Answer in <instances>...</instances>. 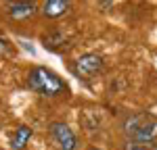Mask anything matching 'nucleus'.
<instances>
[{
	"label": "nucleus",
	"instance_id": "1",
	"mask_svg": "<svg viewBox=\"0 0 157 150\" xmlns=\"http://www.w3.org/2000/svg\"><path fill=\"white\" fill-rule=\"evenodd\" d=\"M121 131L130 142H153L157 138V117L151 112H134L121 121Z\"/></svg>",
	"mask_w": 157,
	"mask_h": 150
},
{
	"label": "nucleus",
	"instance_id": "2",
	"mask_svg": "<svg viewBox=\"0 0 157 150\" xmlns=\"http://www.w3.org/2000/svg\"><path fill=\"white\" fill-rule=\"evenodd\" d=\"M27 88L40 96L55 98V96H61L65 92V81L46 67H34L27 75Z\"/></svg>",
	"mask_w": 157,
	"mask_h": 150
},
{
	"label": "nucleus",
	"instance_id": "3",
	"mask_svg": "<svg viewBox=\"0 0 157 150\" xmlns=\"http://www.w3.org/2000/svg\"><path fill=\"white\" fill-rule=\"evenodd\" d=\"M103 69H105V61H103V56L97 54V52H86V54H82L75 61V65H73V73L78 75V77H82V79H90L94 75L103 73Z\"/></svg>",
	"mask_w": 157,
	"mask_h": 150
},
{
	"label": "nucleus",
	"instance_id": "4",
	"mask_svg": "<svg viewBox=\"0 0 157 150\" xmlns=\"http://www.w3.org/2000/svg\"><path fill=\"white\" fill-rule=\"evenodd\" d=\"M48 131H50V138L55 140V144H57L61 150H75L78 140H75L73 131L65 123L55 121V123H50V129H48Z\"/></svg>",
	"mask_w": 157,
	"mask_h": 150
},
{
	"label": "nucleus",
	"instance_id": "5",
	"mask_svg": "<svg viewBox=\"0 0 157 150\" xmlns=\"http://www.w3.org/2000/svg\"><path fill=\"white\" fill-rule=\"evenodd\" d=\"M9 15L15 21H25V19H32L36 15V4L34 2H27V0H19V2H13L9 6Z\"/></svg>",
	"mask_w": 157,
	"mask_h": 150
},
{
	"label": "nucleus",
	"instance_id": "6",
	"mask_svg": "<svg viewBox=\"0 0 157 150\" xmlns=\"http://www.w3.org/2000/svg\"><path fill=\"white\" fill-rule=\"evenodd\" d=\"M69 11V0H44L42 15L46 19H59Z\"/></svg>",
	"mask_w": 157,
	"mask_h": 150
},
{
	"label": "nucleus",
	"instance_id": "7",
	"mask_svg": "<svg viewBox=\"0 0 157 150\" xmlns=\"http://www.w3.org/2000/svg\"><path fill=\"white\" fill-rule=\"evenodd\" d=\"M29 138H32V127H27V125H19L17 131L13 134V140H11L13 150H23L25 144L29 142Z\"/></svg>",
	"mask_w": 157,
	"mask_h": 150
},
{
	"label": "nucleus",
	"instance_id": "8",
	"mask_svg": "<svg viewBox=\"0 0 157 150\" xmlns=\"http://www.w3.org/2000/svg\"><path fill=\"white\" fill-rule=\"evenodd\" d=\"M63 36H61L59 31H52V34H48V36L42 38V44H44V48L52 50V52H59V50H63Z\"/></svg>",
	"mask_w": 157,
	"mask_h": 150
},
{
	"label": "nucleus",
	"instance_id": "9",
	"mask_svg": "<svg viewBox=\"0 0 157 150\" xmlns=\"http://www.w3.org/2000/svg\"><path fill=\"white\" fill-rule=\"evenodd\" d=\"M121 150H157V144L155 142H130V140H126Z\"/></svg>",
	"mask_w": 157,
	"mask_h": 150
},
{
	"label": "nucleus",
	"instance_id": "10",
	"mask_svg": "<svg viewBox=\"0 0 157 150\" xmlns=\"http://www.w3.org/2000/svg\"><path fill=\"white\" fill-rule=\"evenodd\" d=\"M6 50H9V42H6V40H4V38L0 36V54H4V52H6Z\"/></svg>",
	"mask_w": 157,
	"mask_h": 150
},
{
	"label": "nucleus",
	"instance_id": "11",
	"mask_svg": "<svg viewBox=\"0 0 157 150\" xmlns=\"http://www.w3.org/2000/svg\"><path fill=\"white\" fill-rule=\"evenodd\" d=\"M105 2H107V0H101V4H103V6H105Z\"/></svg>",
	"mask_w": 157,
	"mask_h": 150
},
{
	"label": "nucleus",
	"instance_id": "12",
	"mask_svg": "<svg viewBox=\"0 0 157 150\" xmlns=\"http://www.w3.org/2000/svg\"><path fill=\"white\" fill-rule=\"evenodd\" d=\"M88 150H101V148H88Z\"/></svg>",
	"mask_w": 157,
	"mask_h": 150
},
{
	"label": "nucleus",
	"instance_id": "13",
	"mask_svg": "<svg viewBox=\"0 0 157 150\" xmlns=\"http://www.w3.org/2000/svg\"><path fill=\"white\" fill-rule=\"evenodd\" d=\"M27 2H36V0H27Z\"/></svg>",
	"mask_w": 157,
	"mask_h": 150
}]
</instances>
